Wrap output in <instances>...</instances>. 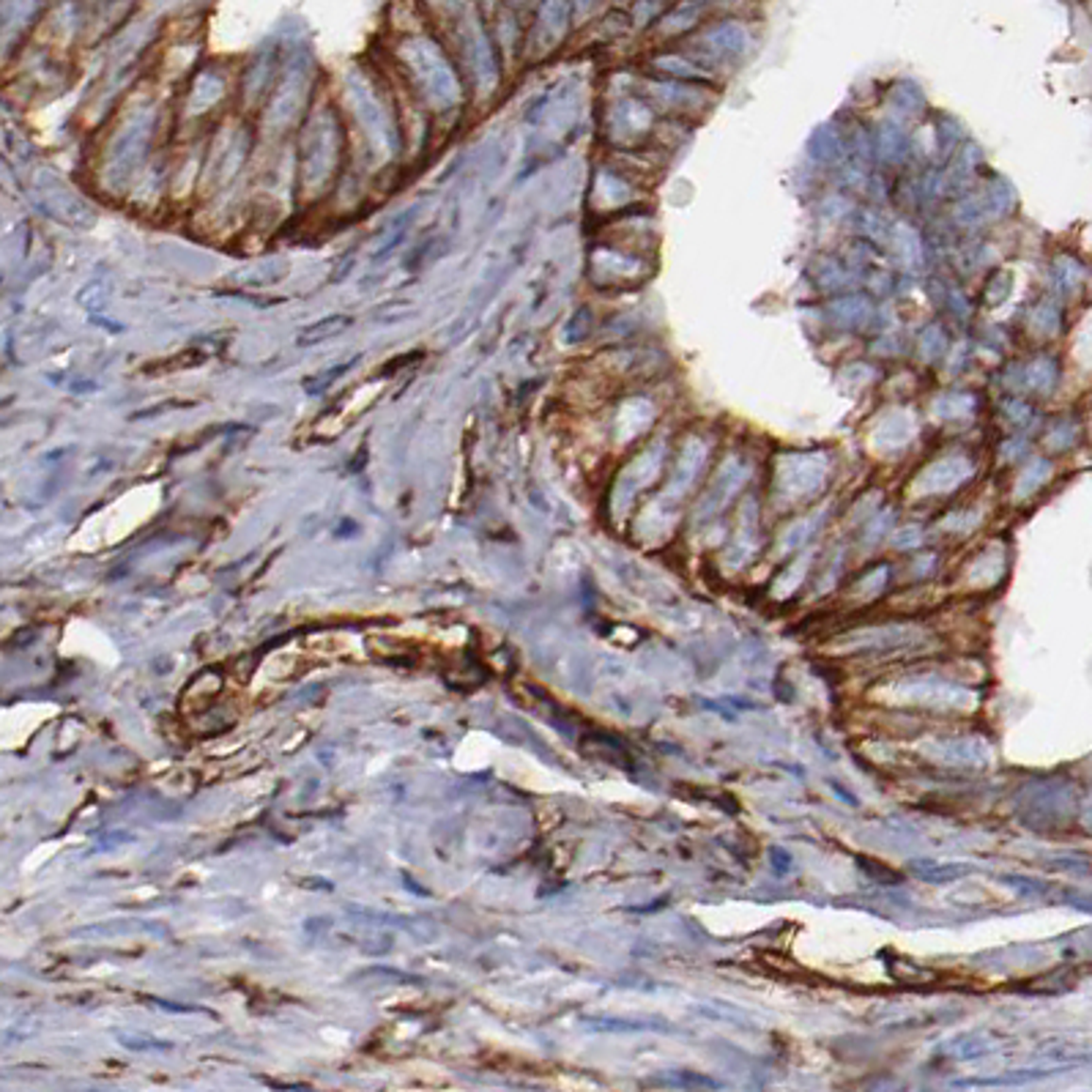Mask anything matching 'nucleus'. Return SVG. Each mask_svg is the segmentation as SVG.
<instances>
[{
	"label": "nucleus",
	"instance_id": "nucleus-1",
	"mask_svg": "<svg viewBox=\"0 0 1092 1092\" xmlns=\"http://www.w3.org/2000/svg\"><path fill=\"white\" fill-rule=\"evenodd\" d=\"M351 324H354L351 315H331V318H324L318 324H310L307 328H301L299 345H318L321 340L337 337L340 331H345Z\"/></svg>",
	"mask_w": 1092,
	"mask_h": 1092
}]
</instances>
